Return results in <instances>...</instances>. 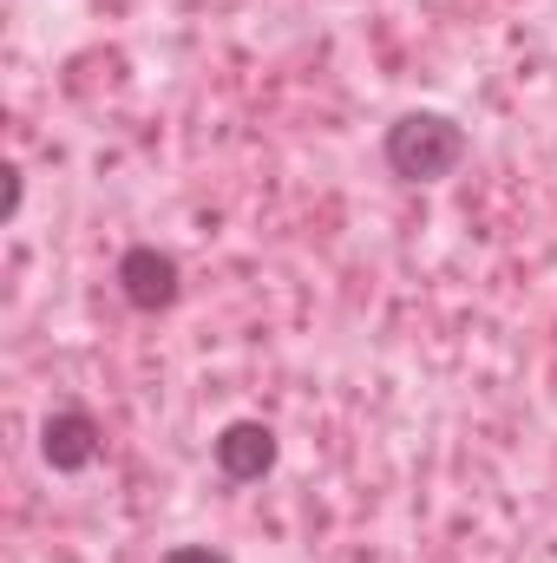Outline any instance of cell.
I'll list each match as a JSON object with an SVG mask.
<instances>
[{
	"instance_id": "cell-5",
	"label": "cell",
	"mask_w": 557,
	"mask_h": 563,
	"mask_svg": "<svg viewBox=\"0 0 557 563\" xmlns=\"http://www.w3.org/2000/svg\"><path fill=\"white\" fill-rule=\"evenodd\" d=\"M164 563H230V558L210 551V544H177V551H164Z\"/></svg>"
},
{
	"instance_id": "cell-1",
	"label": "cell",
	"mask_w": 557,
	"mask_h": 563,
	"mask_svg": "<svg viewBox=\"0 0 557 563\" xmlns=\"http://www.w3.org/2000/svg\"><path fill=\"white\" fill-rule=\"evenodd\" d=\"M459 157H466V132L439 112H414L387 132V164L401 177H446Z\"/></svg>"
},
{
	"instance_id": "cell-2",
	"label": "cell",
	"mask_w": 557,
	"mask_h": 563,
	"mask_svg": "<svg viewBox=\"0 0 557 563\" xmlns=\"http://www.w3.org/2000/svg\"><path fill=\"white\" fill-rule=\"evenodd\" d=\"M119 288H125L132 308H171V301H177V263H171L164 250L139 243V250L119 256Z\"/></svg>"
},
{
	"instance_id": "cell-3",
	"label": "cell",
	"mask_w": 557,
	"mask_h": 563,
	"mask_svg": "<svg viewBox=\"0 0 557 563\" xmlns=\"http://www.w3.org/2000/svg\"><path fill=\"white\" fill-rule=\"evenodd\" d=\"M40 452H46V465H53V472H86V465H92V452H99V426L66 407V413H53V420H46Z\"/></svg>"
},
{
	"instance_id": "cell-4",
	"label": "cell",
	"mask_w": 557,
	"mask_h": 563,
	"mask_svg": "<svg viewBox=\"0 0 557 563\" xmlns=\"http://www.w3.org/2000/svg\"><path fill=\"white\" fill-rule=\"evenodd\" d=\"M217 465H223V478H263V472L276 465V439H270V426H256V420L223 426V439H217Z\"/></svg>"
}]
</instances>
